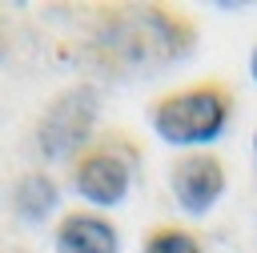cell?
Here are the masks:
<instances>
[{
  "instance_id": "2",
  "label": "cell",
  "mask_w": 257,
  "mask_h": 253,
  "mask_svg": "<svg viewBox=\"0 0 257 253\" xmlns=\"http://www.w3.org/2000/svg\"><path fill=\"white\" fill-rule=\"evenodd\" d=\"M96 116H100V96L88 84H72L56 92L32 129L36 153L44 161H72L80 149L96 141Z\"/></svg>"
},
{
  "instance_id": "8",
  "label": "cell",
  "mask_w": 257,
  "mask_h": 253,
  "mask_svg": "<svg viewBox=\"0 0 257 253\" xmlns=\"http://www.w3.org/2000/svg\"><path fill=\"white\" fill-rule=\"evenodd\" d=\"M249 76L257 80V44H253V52H249Z\"/></svg>"
},
{
  "instance_id": "5",
  "label": "cell",
  "mask_w": 257,
  "mask_h": 253,
  "mask_svg": "<svg viewBox=\"0 0 257 253\" xmlns=\"http://www.w3.org/2000/svg\"><path fill=\"white\" fill-rule=\"evenodd\" d=\"M56 253H120V233L100 209H64L52 229Z\"/></svg>"
},
{
  "instance_id": "7",
  "label": "cell",
  "mask_w": 257,
  "mask_h": 253,
  "mask_svg": "<svg viewBox=\"0 0 257 253\" xmlns=\"http://www.w3.org/2000/svg\"><path fill=\"white\" fill-rule=\"evenodd\" d=\"M141 253H205V241L177 221H161L141 237Z\"/></svg>"
},
{
  "instance_id": "9",
  "label": "cell",
  "mask_w": 257,
  "mask_h": 253,
  "mask_svg": "<svg viewBox=\"0 0 257 253\" xmlns=\"http://www.w3.org/2000/svg\"><path fill=\"white\" fill-rule=\"evenodd\" d=\"M253 157H257V133H253Z\"/></svg>"
},
{
  "instance_id": "4",
  "label": "cell",
  "mask_w": 257,
  "mask_h": 253,
  "mask_svg": "<svg viewBox=\"0 0 257 253\" xmlns=\"http://www.w3.org/2000/svg\"><path fill=\"white\" fill-rule=\"evenodd\" d=\"M229 189V169L217 153L209 149H193V153H181L173 157L169 165V193L177 201V209L185 217H209L221 197Z\"/></svg>"
},
{
  "instance_id": "3",
  "label": "cell",
  "mask_w": 257,
  "mask_h": 253,
  "mask_svg": "<svg viewBox=\"0 0 257 253\" xmlns=\"http://www.w3.org/2000/svg\"><path fill=\"white\" fill-rule=\"evenodd\" d=\"M68 185L88 209H116L133 193V165L112 137H96L68 161Z\"/></svg>"
},
{
  "instance_id": "1",
  "label": "cell",
  "mask_w": 257,
  "mask_h": 253,
  "mask_svg": "<svg viewBox=\"0 0 257 253\" xmlns=\"http://www.w3.org/2000/svg\"><path fill=\"white\" fill-rule=\"evenodd\" d=\"M233 108H237V96L225 80H197V84L161 92L149 104V129L161 137V145L193 153L225 137V129L233 124Z\"/></svg>"
},
{
  "instance_id": "6",
  "label": "cell",
  "mask_w": 257,
  "mask_h": 253,
  "mask_svg": "<svg viewBox=\"0 0 257 253\" xmlns=\"http://www.w3.org/2000/svg\"><path fill=\"white\" fill-rule=\"evenodd\" d=\"M60 209V181L44 169H28L12 185V213L24 225H44Z\"/></svg>"
}]
</instances>
